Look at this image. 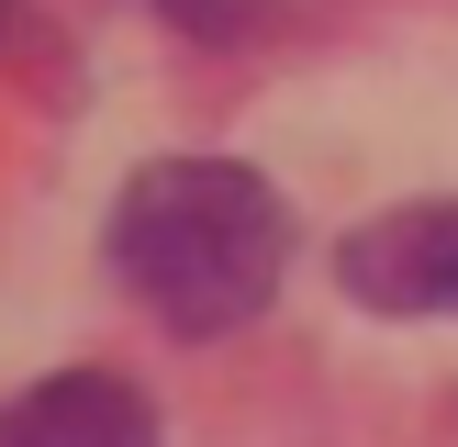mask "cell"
<instances>
[{
	"instance_id": "3957f363",
	"label": "cell",
	"mask_w": 458,
	"mask_h": 447,
	"mask_svg": "<svg viewBox=\"0 0 458 447\" xmlns=\"http://www.w3.org/2000/svg\"><path fill=\"white\" fill-rule=\"evenodd\" d=\"M0 447H157V402L123 369H56L0 402Z\"/></svg>"
},
{
	"instance_id": "6da1fadb",
	"label": "cell",
	"mask_w": 458,
	"mask_h": 447,
	"mask_svg": "<svg viewBox=\"0 0 458 447\" xmlns=\"http://www.w3.org/2000/svg\"><path fill=\"white\" fill-rule=\"evenodd\" d=\"M291 268V201L246 156H157L112 201V280L168 335H235L280 302Z\"/></svg>"
},
{
	"instance_id": "7a4b0ae2",
	"label": "cell",
	"mask_w": 458,
	"mask_h": 447,
	"mask_svg": "<svg viewBox=\"0 0 458 447\" xmlns=\"http://www.w3.org/2000/svg\"><path fill=\"white\" fill-rule=\"evenodd\" d=\"M335 291L380 325H458V201H392L335 246Z\"/></svg>"
}]
</instances>
